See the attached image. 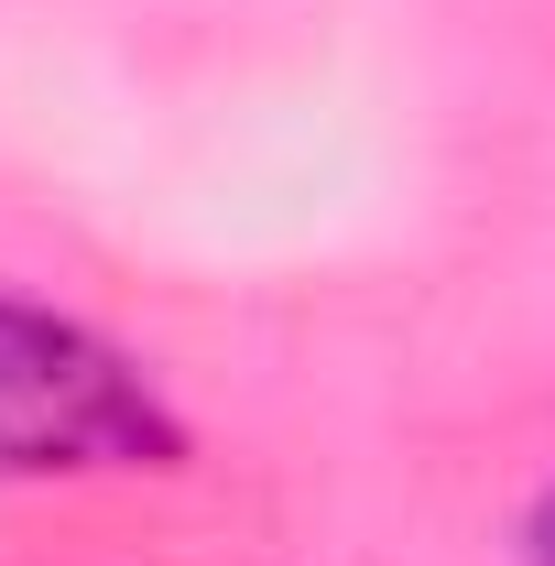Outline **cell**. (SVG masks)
Segmentation results:
<instances>
[{"label": "cell", "instance_id": "cell-2", "mask_svg": "<svg viewBox=\"0 0 555 566\" xmlns=\"http://www.w3.org/2000/svg\"><path fill=\"white\" fill-rule=\"evenodd\" d=\"M523 566H555V491L534 501V523H523Z\"/></svg>", "mask_w": 555, "mask_h": 566}, {"label": "cell", "instance_id": "cell-1", "mask_svg": "<svg viewBox=\"0 0 555 566\" xmlns=\"http://www.w3.org/2000/svg\"><path fill=\"white\" fill-rule=\"evenodd\" d=\"M175 458L186 415L132 349L33 294H0V480H132Z\"/></svg>", "mask_w": 555, "mask_h": 566}]
</instances>
